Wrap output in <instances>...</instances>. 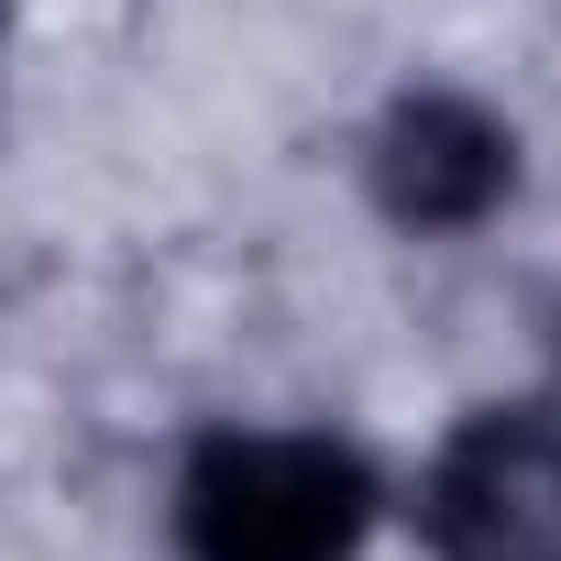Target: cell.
I'll return each instance as SVG.
<instances>
[{"instance_id":"6da1fadb","label":"cell","mask_w":561,"mask_h":561,"mask_svg":"<svg viewBox=\"0 0 561 561\" xmlns=\"http://www.w3.org/2000/svg\"><path fill=\"white\" fill-rule=\"evenodd\" d=\"M375 462L331 430H209L176 473L187 561H364Z\"/></svg>"},{"instance_id":"3957f363","label":"cell","mask_w":561,"mask_h":561,"mask_svg":"<svg viewBox=\"0 0 561 561\" xmlns=\"http://www.w3.org/2000/svg\"><path fill=\"white\" fill-rule=\"evenodd\" d=\"M364 176H375V209L397 231H473L517 187V133L484 100H462V89H408L375 122Z\"/></svg>"},{"instance_id":"7a4b0ae2","label":"cell","mask_w":561,"mask_h":561,"mask_svg":"<svg viewBox=\"0 0 561 561\" xmlns=\"http://www.w3.org/2000/svg\"><path fill=\"white\" fill-rule=\"evenodd\" d=\"M440 561H561V408H473L419 473Z\"/></svg>"}]
</instances>
